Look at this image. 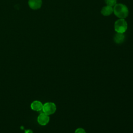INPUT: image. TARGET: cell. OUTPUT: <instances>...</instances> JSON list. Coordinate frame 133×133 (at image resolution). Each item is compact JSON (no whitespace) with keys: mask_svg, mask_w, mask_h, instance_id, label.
I'll return each mask as SVG.
<instances>
[{"mask_svg":"<svg viewBox=\"0 0 133 133\" xmlns=\"http://www.w3.org/2000/svg\"><path fill=\"white\" fill-rule=\"evenodd\" d=\"M114 6L113 12L116 16L121 19H124L127 17L129 11L126 5L123 4H116Z\"/></svg>","mask_w":133,"mask_h":133,"instance_id":"cell-1","label":"cell"},{"mask_svg":"<svg viewBox=\"0 0 133 133\" xmlns=\"http://www.w3.org/2000/svg\"><path fill=\"white\" fill-rule=\"evenodd\" d=\"M114 29L117 33H123L127 29V23L124 19H119L115 22Z\"/></svg>","mask_w":133,"mask_h":133,"instance_id":"cell-2","label":"cell"},{"mask_svg":"<svg viewBox=\"0 0 133 133\" xmlns=\"http://www.w3.org/2000/svg\"><path fill=\"white\" fill-rule=\"evenodd\" d=\"M57 109L56 104L51 102H48L43 104V111L44 113L49 115L54 114Z\"/></svg>","mask_w":133,"mask_h":133,"instance_id":"cell-3","label":"cell"},{"mask_svg":"<svg viewBox=\"0 0 133 133\" xmlns=\"http://www.w3.org/2000/svg\"><path fill=\"white\" fill-rule=\"evenodd\" d=\"M37 122L41 125H46L49 122V116L44 112L42 113L37 117Z\"/></svg>","mask_w":133,"mask_h":133,"instance_id":"cell-4","label":"cell"},{"mask_svg":"<svg viewBox=\"0 0 133 133\" xmlns=\"http://www.w3.org/2000/svg\"><path fill=\"white\" fill-rule=\"evenodd\" d=\"M29 5L32 9H39L42 4V0H29Z\"/></svg>","mask_w":133,"mask_h":133,"instance_id":"cell-5","label":"cell"},{"mask_svg":"<svg viewBox=\"0 0 133 133\" xmlns=\"http://www.w3.org/2000/svg\"><path fill=\"white\" fill-rule=\"evenodd\" d=\"M43 107V103L41 101L37 100L34 101L31 104V109L35 111H40L42 110Z\"/></svg>","mask_w":133,"mask_h":133,"instance_id":"cell-6","label":"cell"},{"mask_svg":"<svg viewBox=\"0 0 133 133\" xmlns=\"http://www.w3.org/2000/svg\"><path fill=\"white\" fill-rule=\"evenodd\" d=\"M113 12V8H112V7L107 5L106 6L103 7L101 11V14L105 16H109L110 15H111L112 12Z\"/></svg>","mask_w":133,"mask_h":133,"instance_id":"cell-7","label":"cell"},{"mask_svg":"<svg viewBox=\"0 0 133 133\" xmlns=\"http://www.w3.org/2000/svg\"><path fill=\"white\" fill-rule=\"evenodd\" d=\"M125 39V36L123 33H117L114 37V40L115 42L117 44L122 43Z\"/></svg>","mask_w":133,"mask_h":133,"instance_id":"cell-8","label":"cell"},{"mask_svg":"<svg viewBox=\"0 0 133 133\" xmlns=\"http://www.w3.org/2000/svg\"><path fill=\"white\" fill-rule=\"evenodd\" d=\"M105 2L107 5L111 7L114 6L116 4V0H105Z\"/></svg>","mask_w":133,"mask_h":133,"instance_id":"cell-9","label":"cell"},{"mask_svg":"<svg viewBox=\"0 0 133 133\" xmlns=\"http://www.w3.org/2000/svg\"><path fill=\"white\" fill-rule=\"evenodd\" d=\"M75 133H86V132L84 129L79 127L75 130Z\"/></svg>","mask_w":133,"mask_h":133,"instance_id":"cell-10","label":"cell"},{"mask_svg":"<svg viewBox=\"0 0 133 133\" xmlns=\"http://www.w3.org/2000/svg\"><path fill=\"white\" fill-rule=\"evenodd\" d=\"M25 133H32V131L30 130H26Z\"/></svg>","mask_w":133,"mask_h":133,"instance_id":"cell-11","label":"cell"}]
</instances>
